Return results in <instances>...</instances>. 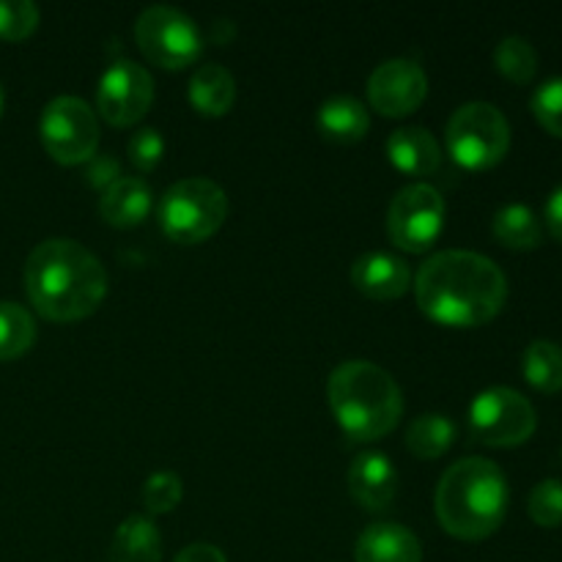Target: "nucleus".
Returning a JSON list of instances; mask_svg holds the SVG:
<instances>
[{"label": "nucleus", "mask_w": 562, "mask_h": 562, "mask_svg": "<svg viewBox=\"0 0 562 562\" xmlns=\"http://www.w3.org/2000/svg\"><path fill=\"white\" fill-rule=\"evenodd\" d=\"M494 236L508 250H536L543 241L541 220L525 203H508L494 214Z\"/></svg>", "instance_id": "nucleus-21"}, {"label": "nucleus", "mask_w": 562, "mask_h": 562, "mask_svg": "<svg viewBox=\"0 0 562 562\" xmlns=\"http://www.w3.org/2000/svg\"><path fill=\"white\" fill-rule=\"evenodd\" d=\"M36 340V322L16 302H0V360L27 355Z\"/></svg>", "instance_id": "nucleus-24"}, {"label": "nucleus", "mask_w": 562, "mask_h": 562, "mask_svg": "<svg viewBox=\"0 0 562 562\" xmlns=\"http://www.w3.org/2000/svg\"><path fill=\"white\" fill-rule=\"evenodd\" d=\"M357 562H423L420 538L398 521H376L360 532Z\"/></svg>", "instance_id": "nucleus-15"}, {"label": "nucleus", "mask_w": 562, "mask_h": 562, "mask_svg": "<svg viewBox=\"0 0 562 562\" xmlns=\"http://www.w3.org/2000/svg\"><path fill=\"white\" fill-rule=\"evenodd\" d=\"M494 66H497L505 80L516 82V86H527L538 71V53L525 36H505L494 47Z\"/></svg>", "instance_id": "nucleus-25"}, {"label": "nucleus", "mask_w": 562, "mask_h": 562, "mask_svg": "<svg viewBox=\"0 0 562 562\" xmlns=\"http://www.w3.org/2000/svg\"><path fill=\"white\" fill-rule=\"evenodd\" d=\"M181 494H184L181 477L170 470L154 472L143 483V505H146L148 514H170L181 503Z\"/></svg>", "instance_id": "nucleus-28"}, {"label": "nucleus", "mask_w": 562, "mask_h": 562, "mask_svg": "<svg viewBox=\"0 0 562 562\" xmlns=\"http://www.w3.org/2000/svg\"><path fill=\"white\" fill-rule=\"evenodd\" d=\"M121 179V168H119V159L115 157H93L88 159V181H91V187H97V190H108L113 181Z\"/></svg>", "instance_id": "nucleus-31"}, {"label": "nucleus", "mask_w": 562, "mask_h": 562, "mask_svg": "<svg viewBox=\"0 0 562 562\" xmlns=\"http://www.w3.org/2000/svg\"><path fill=\"white\" fill-rule=\"evenodd\" d=\"M173 562H228L214 543H190L176 554Z\"/></svg>", "instance_id": "nucleus-32"}, {"label": "nucleus", "mask_w": 562, "mask_h": 562, "mask_svg": "<svg viewBox=\"0 0 562 562\" xmlns=\"http://www.w3.org/2000/svg\"><path fill=\"white\" fill-rule=\"evenodd\" d=\"M428 93V77L420 64L409 58H390L368 77V102L390 119L415 113Z\"/></svg>", "instance_id": "nucleus-12"}, {"label": "nucleus", "mask_w": 562, "mask_h": 562, "mask_svg": "<svg viewBox=\"0 0 562 562\" xmlns=\"http://www.w3.org/2000/svg\"><path fill=\"white\" fill-rule=\"evenodd\" d=\"M329 406L344 434L355 442H373L398 426L404 395L384 368L368 360L340 362L327 382Z\"/></svg>", "instance_id": "nucleus-4"}, {"label": "nucleus", "mask_w": 562, "mask_h": 562, "mask_svg": "<svg viewBox=\"0 0 562 562\" xmlns=\"http://www.w3.org/2000/svg\"><path fill=\"white\" fill-rule=\"evenodd\" d=\"M151 201L154 192L146 181L137 176H121L99 198V214L115 228H132L146 220V214L151 212Z\"/></svg>", "instance_id": "nucleus-17"}, {"label": "nucleus", "mask_w": 562, "mask_h": 562, "mask_svg": "<svg viewBox=\"0 0 562 562\" xmlns=\"http://www.w3.org/2000/svg\"><path fill=\"white\" fill-rule=\"evenodd\" d=\"M25 291L49 322H80L108 296L104 263L75 239H47L25 261Z\"/></svg>", "instance_id": "nucleus-2"}, {"label": "nucleus", "mask_w": 562, "mask_h": 562, "mask_svg": "<svg viewBox=\"0 0 562 562\" xmlns=\"http://www.w3.org/2000/svg\"><path fill=\"white\" fill-rule=\"evenodd\" d=\"M445 225V198L431 184H406L390 201L387 236L398 250L426 252L439 239Z\"/></svg>", "instance_id": "nucleus-10"}, {"label": "nucleus", "mask_w": 562, "mask_h": 562, "mask_svg": "<svg viewBox=\"0 0 562 562\" xmlns=\"http://www.w3.org/2000/svg\"><path fill=\"white\" fill-rule=\"evenodd\" d=\"M187 97H190L192 108L201 110L203 115H225L236 102V80L220 64L198 66Z\"/></svg>", "instance_id": "nucleus-20"}, {"label": "nucleus", "mask_w": 562, "mask_h": 562, "mask_svg": "<svg viewBox=\"0 0 562 562\" xmlns=\"http://www.w3.org/2000/svg\"><path fill=\"white\" fill-rule=\"evenodd\" d=\"M453 437H456L453 423H450L445 415H434V412H428V415H420L412 420L409 431H406V448H409L417 459L431 461V459H439V456L453 445Z\"/></svg>", "instance_id": "nucleus-23"}, {"label": "nucleus", "mask_w": 562, "mask_h": 562, "mask_svg": "<svg viewBox=\"0 0 562 562\" xmlns=\"http://www.w3.org/2000/svg\"><path fill=\"white\" fill-rule=\"evenodd\" d=\"M532 115L549 135L562 137V77H552L543 82L530 99Z\"/></svg>", "instance_id": "nucleus-29"}, {"label": "nucleus", "mask_w": 562, "mask_h": 562, "mask_svg": "<svg viewBox=\"0 0 562 562\" xmlns=\"http://www.w3.org/2000/svg\"><path fill=\"white\" fill-rule=\"evenodd\" d=\"M38 137L60 165H80L97 157L99 121L80 97H55L38 121Z\"/></svg>", "instance_id": "nucleus-9"}, {"label": "nucleus", "mask_w": 562, "mask_h": 562, "mask_svg": "<svg viewBox=\"0 0 562 562\" xmlns=\"http://www.w3.org/2000/svg\"><path fill=\"white\" fill-rule=\"evenodd\" d=\"M448 151L461 168L488 170L505 159L510 148V124L492 102H467L448 119Z\"/></svg>", "instance_id": "nucleus-6"}, {"label": "nucleus", "mask_w": 562, "mask_h": 562, "mask_svg": "<svg viewBox=\"0 0 562 562\" xmlns=\"http://www.w3.org/2000/svg\"><path fill=\"white\" fill-rule=\"evenodd\" d=\"M234 33H236V27L231 25L228 20H217V22H214V25H212V36H214V42H220V44L228 42V38L234 36Z\"/></svg>", "instance_id": "nucleus-34"}, {"label": "nucleus", "mask_w": 562, "mask_h": 562, "mask_svg": "<svg viewBox=\"0 0 562 562\" xmlns=\"http://www.w3.org/2000/svg\"><path fill=\"white\" fill-rule=\"evenodd\" d=\"M547 228L554 239L562 241V184L547 201Z\"/></svg>", "instance_id": "nucleus-33"}, {"label": "nucleus", "mask_w": 562, "mask_h": 562, "mask_svg": "<svg viewBox=\"0 0 562 562\" xmlns=\"http://www.w3.org/2000/svg\"><path fill=\"white\" fill-rule=\"evenodd\" d=\"M387 159L406 176H431L442 165L439 143L426 126H401L384 143Z\"/></svg>", "instance_id": "nucleus-16"}, {"label": "nucleus", "mask_w": 562, "mask_h": 562, "mask_svg": "<svg viewBox=\"0 0 562 562\" xmlns=\"http://www.w3.org/2000/svg\"><path fill=\"white\" fill-rule=\"evenodd\" d=\"M420 311L445 327H481L508 302V278L488 256L472 250L434 252L415 278Z\"/></svg>", "instance_id": "nucleus-1"}, {"label": "nucleus", "mask_w": 562, "mask_h": 562, "mask_svg": "<svg viewBox=\"0 0 562 562\" xmlns=\"http://www.w3.org/2000/svg\"><path fill=\"white\" fill-rule=\"evenodd\" d=\"M162 536L148 516L132 514L115 530L108 549V562H159Z\"/></svg>", "instance_id": "nucleus-18"}, {"label": "nucleus", "mask_w": 562, "mask_h": 562, "mask_svg": "<svg viewBox=\"0 0 562 562\" xmlns=\"http://www.w3.org/2000/svg\"><path fill=\"white\" fill-rule=\"evenodd\" d=\"M38 27V5L31 0H0V38L22 42Z\"/></svg>", "instance_id": "nucleus-27"}, {"label": "nucleus", "mask_w": 562, "mask_h": 562, "mask_svg": "<svg viewBox=\"0 0 562 562\" xmlns=\"http://www.w3.org/2000/svg\"><path fill=\"white\" fill-rule=\"evenodd\" d=\"M351 283H355L357 291L366 294L368 300H398L401 294H406V289H409L412 283L409 263L401 256H393V252H366V256L357 258L355 267H351Z\"/></svg>", "instance_id": "nucleus-13"}, {"label": "nucleus", "mask_w": 562, "mask_h": 562, "mask_svg": "<svg viewBox=\"0 0 562 562\" xmlns=\"http://www.w3.org/2000/svg\"><path fill=\"white\" fill-rule=\"evenodd\" d=\"M162 154L165 140L162 135H159V130H154V126H143V130H137L135 135L130 137V159L140 173H148V170L157 168Z\"/></svg>", "instance_id": "nucleus-30"}, {"label": "nucleus", "mask_w": 562, "mask_h": 562, "mask_svg": "<svg viewBox=\"0 0 562 562\" xmlns=\"http://www.w3.org/2000/svg\"><path fill=\"white\" fill-rule=\"evenodd\" d=\"M154 102V77L137 60H115L99 77L97 110L108 124L132 126Z\"/></svg>", "instance_id": "nucleus-11"}, {"label": "nucleus", "mask_w": 562, "mask_h": 562, "mask_svg": "<svg viewBox=\"0 0 562 562\" xmlns=\"http://www.w3.org/2000/svg\"><path fill=\"white\" fill-rule=\"evenodd\" d=\"M318 132L335 143H357L366 137L371 130V115L360 99L349 97V93H338V97L324 99L322 108L316 113Z\"/></svg>", "instance_id": "nucleus-19"}, {"label": "nucleus", "mask_w": 562, "mask_h": 562, "mask_svg": "<svg viewBox=\"0 0 562 562\" xmlns=\"http://www.w3.org/2000/svg\"><path fill=\"white\" fill-rule=\"evenodd\" d=\"M0 110H3V86H0Z\"/></svg>", "instance_id": "nucleus-35"}, {"label": "nucleus", "mask_w": 562, "mask_h": 562, "mask_svg": "<svg viewBox=\"0 0 562 562\" xmlns=\"http://www.w3.org/2000/svg\"><path fill=\"white\" fill-rule=\"evenodd\" d=\"M140 53L162 69H184L198 60L203 36L195 22L173 5H148L135 22Z\"/></svg>", "instance_id": "nucleus-8"}, {"label": "nucleus", "mask_w": 562, "mask_h": 562, "mask_svg": "<svg viewBox=\"0 0 562 562\" xmlns=\"http://www.w3.org/2000/svg\"><path fill=\"white\" fill-rule=\"evenodd\" d=\"M527 510H530V519L536 521L538 527H547V530H554V527L562 525V481L558 477H547V481L538 483L530 492V499H527Z\"/></svg>", "instance_id": "nucleus-26"}, {"label": "nucleus", "mask_w": 562, "mask_h": 562, "mask_svg": "<svg viewBox=\"0 0 562 562\" xmlns=\"http://www.w3.org/2000/svg\"><path fill=\"white\" fill-rule=\"evenodd\" d=\"M439 525L459 541H483L508 514V481L494 461L470 456L448 467L437 486Z\"/></svg>", "instance_id": "nucleus-3"}, {"label": "nucleus", "mask_w": 562, "mask_h": 562, "mask_svg": "<svg viewBox=\"0 0 562 562\" xmlns=\"http://www.w3.org/2000/svg\"><path fill=\"white\" fill-rule=\"evenodd\" d=\"M228 217V195L203 176L176 181L159 201V225L179 245H198L220 231Z\"/></svg>", "instance_id": "nucleus-5"}, {"label": "nucleus", "mask_w": 562, "mask_h": 562, "mask_svg": "<svg viewBox=\"0 0 562 562\" xmlns=\"http://www.w3.org/2000/svg\"><path fill=\"white\" fill-rule=\"evenodd\" d=\"M521 371L538 393H562V346L554 340H532L521 357Z\"/></svg>", "instance_id": "nucleus-22"}, {"label": "nucleus", "mask_w": 562, "mask_h": 562, "mask_svg": "<svg viewBox=\"0 0 562 562\" xmlns=\"http://www.w3.org/2000/svg\"><path fill=\"white\" fill-rule=\"evenodd\" d=\"M346 486L366 510H384L395 497L398 472L387 456L371 450V453H360L351 461Z\"/></svg>", "instance_id": "nucleus-14"}, {"label": "nucleus", "mask_w": 562, "mask_h": 562, "mask_svg": "<svg viewBox=\"0 0 562 562\" xmlns=\"http://www.w3.org/2000/svg\"><path fill=\"white\" fill-rule=\"evenodd\" d=\"M470 428L488 448H519L536 434V406L514 387H488L470 404Z\"/></svg>", "instance_id": "nucleus-7"}]
</instances>
